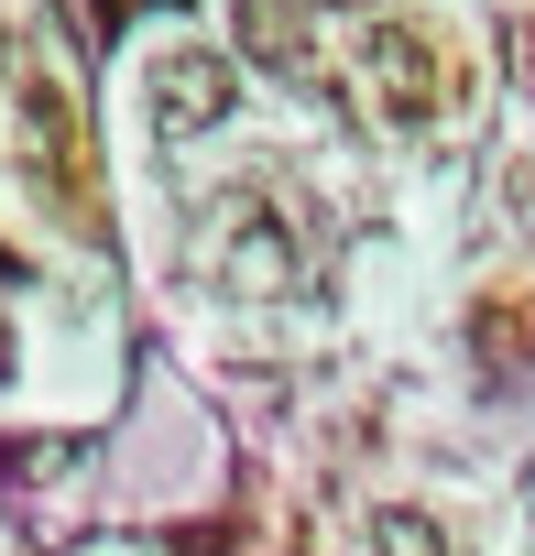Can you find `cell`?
<instances>
[{"mask_svg":"<svg viewBox=\"0 0 535 556\" xmlns=\"http://www.w3.org/2000/svg\"><path fill=\"white\" fill-rule=\"evenodd\" d=\"M219 218H229V240H219V273H229L240 295H274V285H296V240H274L262 197H229Z\"/></svg>","mask_w":535,"mask_h":556,"instance_id":"cell-4","label":"cell"},{"mask_svg":"<svg viewBox=\"0 0 535 556\" xmlns=\"http://www.w3.org/2000/svg\"><path fill=\"white\" fill-rule=\"evenodd\" d=\"M361 99H372L394 131H426V121L448 110V55H437V34L372 23V34H361Z\"/></svg>","mask_w":535,"mask_h":556,"instance_id":"cell-1","label":"cell"},{"mask_svg":"<svg viewBox=\"0 0 535 556\" xmlns=\"http://www.w3.org/2000/svg\"><path fill=\"white\" fill-rule=\"evenodd\" d=\"M229 99H240V77H229V55H208V45H175V55H153V77H142V110H153L164 142H197L208 121H229Z\"/></svg>","mask_w":535,"mask_h":556,"instance_id":"cell-2","label":"cell"},{"mask_svg":"<svg viewBox=\"0 0 535 556\" xmlns=\"http://www.w3.org/2000/svg\"><path fill=\"white\" fill-rule=\"evenodd\" d=\"M12 110H23V164H34L55 197H88V153H77V110H66V88H55L45 66H23V77H12Z\"/></svg>","mask_w":535,"mask_h":556,"instance_id":"cell-3","label":"cell"},{"mask_svg":"<svg viewBox=\"0 0 535 556\" xmlns=\"http://www.w3.org/2000/svg\"><path fill=\"white\" fill-rule=\"evenodd\" d=\"M372 556H448V534H437L426 513L394 502V513H372Z\"/></svg>","mask_w":535,"mask_h":556,"instance_id":"cell-6","label":"cell"},{"mask_svg":"<svg viewBox=\"0 0 535 556\" xmlns=\"http://www.w3.org/2000/svg\"><path fill=\"white\" fill-rule=\"evenodd\" d=\"M240 55L307 66V0H240Z\"/></svg>","mask_w":535,"mask_h":556,"instance_id":"cell-5","label":"cell"}]
</instances>
